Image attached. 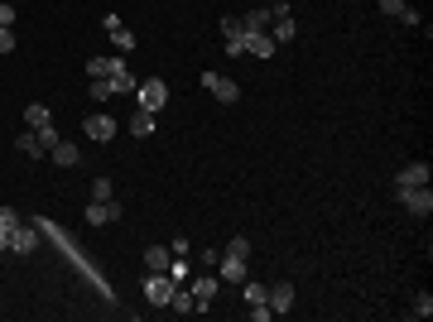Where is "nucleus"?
Here are the masks:
<instances>
[{
	"instance_id": "obj_34",
	"label": "nucleus",
	"mask_w": 433,
	"mask_h": 322,
	"mask_svg": "<svg viewBox=\"0 0 433 322\" xmlns=\"http://www.w3.org/2000/svg\"><path fill=\"white\" fill-rule=\"evenodd\" d=\"M0 10H5V0H0Z\"/></svg>"
},
{
	"instance_id": "obj_9",
	"label": "nucleus",
	"mask_w": 433,
	"mask_h": 322,
	"mask_svg": "<svg viewBox=\"0 0 433 322\" xmlns=\"http://www.w3.org/2000/svg\"><path fill=\"white\" fill-rule=\"evenodd\" d=\"M265 303H270V313H289V308H294V284L279 279L275 289H265Z\"/></svg>"
},
{
	"instance_id": "obj_27",
	"label": "nucleus",
	"mask_w": 433,
	"mask_h": 322,
	"mask_svg": "<svg viewBox=\"0 0 433 322\" xmlns=\"http://www.w3.org/2000/svg\"><path fill=\"white\" fill-rule=\"evenodd\" d=\"M221 34H226V39H241V34H246V24H241V19H231V15H226V19H221Z\"/></svg>"
},
{
	"instance_id": "obj_31",
	"label": "nucleus",
	"mask_w": 433,
	"mask_h": 322,
	"mask_svg": "<svg viewBox=\"0 0 433 322\" xmlns=\"http://www.w3.org/2000/svg\"><path fill=\"white\" fill-rule=\"evenodd\" d=\"M0 53H15V29L0 24Z\"/></svg>"
},
{
	"instance_id": "obj_3",
	"label": "nucleus",
	"mask_w": 433,
	"mask_h": 322,
	"mask_svg": "<svg viewBox=\"0 0 433 322\" xmlns=\"http://www.w3.org/2000/svg\"><path fill=\"white\" fill-rule=\"evenodd\" d=\"M400 193V207L405 212H414V216H429L433 212V193H429V183H414V188H395Z\"/></svg>"
},
{
	"instance_id": "obj_12",
	"label": "nucleus",
	"mask_w": 433,
	"mask_h": 322,
	"mask_svg": "<svg viewBox=\"0 0 433 322\" xmlns=\"http://www.w3.org/2000/svg\"><path fill=\"white\" fill-rule=\"evenodd\" d=\"M82 130H87V140L107 144L111 135H116V115H87V120H82Z\"/></svg>"
},
{
	"instance_id": "obj_28",
	"label": "nucleus",
	"mask_w": 433,
	"mask_h": 322,
	"mask_svg": "<svg viewBox=\"0 0 433 322\" xmlns=\"http://www.w3.org/2000/svg\"><path fill=\"white\" fill-rule=\"evenodd\" d=\"M231 255H241V260H250V240L246 236H231V245H226Z\"/></svg>"
},
{
	"instance_id": "obj_32",
	"label": "nucleus",
	"mask_w": 433,
	"mask_h": 322,
	"mask_svg": "<svg viewBox=\"0 0 433 322\" xmlns=\"http://www.w3.org/2000/svg\"><path fill=\"white\" fill-rule=\"evenodd\" d=\"M92 198H116V193H111V178H97V183H92Z\"/></svg>"
},
{
	"instance_id": "obj_24",
	"label": "nucleus",
	"mask_w": 433,
	"mask_h": 322,
	"mask_svg": "<svg viewBox=\"0 0 433 322\" xmlns=\"http://www.w3.org/2000/svg\"><path fill=\"white\" fill-rule=\"evenodd\" d=\"M107 82H111V92H116V97L135 92V77H130V73H120V77H107Z\"/></svg>"
},
{
	"instance_id": "obj_11",
	"label": "nucleus",
	"mask_w": 433,
	"mask_h": 322,
	"mask_svg": "<svg viewBox=\"0 0 433 322\" xmlns=\"http://www.w3.org/2000/svg\"><path fill=\"white\" fill-rule=\"evenodd\" d=\"M87 73H92V77H120V73H130V68H125L120 53H111V58H87Z\"/></svg>"
},
{
	"instance_id": "obj_19",
	"label": "nucleus",
	"mask_w": 433,
	"mask_h": 322,
	"mask_svg": "<svg viewBox=\"0 0 433 322\" xmlns=\"http://www.w3.org/2000/svg\"><path fill=\"white\" fill-rule=\"evenodd\" d=\"M15 149H19V154H29V159H39V154H44V144H39V130H24V135L15 140Z\"/></svg>"
},
{
	"instance_id": "obj_33",
	"label": "nucleus",
	"mask_w": 433,
	"mask_h": 322,
	"mask_svg": "<svg viewBox=\"0 0 433 322\" xmlns=\"http://www.w3.org/2000/svg\"><path fill=\"white\" fill-rule=\"evenodd\" d=\"M5 250H10V231H0V255H5Z\"/></svg>"
},
{
	"instance_id": "obj_8",
	"label": "nucleus",
	"mask_w": 433,
	"mask_h": 322,
	"mask_svg": "<svg viewBox=\"0 0 433 322\" xmlns=\"http://www.w3.org/2000/svg\"><path fill=\"white\" fill-rule=\"evenodd\" d=\"M217 284H221L217 274H198V279H193V289H188V294H193V303H198V313H208V303L217 299Z\"/></svg>"
},
{
	"instance_id": "obj_29",
	"label": "nucleus",
	"mask_w": 433,
	"mask_h": 322,
	"mask_svg": "<svg viewBox=\"0 0 433 322\" xmlns=\"http://www.w3.org/2000/svg\"><path fill=\"white\" fill-rule=\"evenodd\" d=\"M107 97H116V92H111L107 77H97V82H92V102H107Z\"/></svg>"
},
{
	"instance_id": "obj_13",
	"label": "nucleus",
	"mask_w": 433,
	"mask_h": 322,
	"mask_svg": "<svg viewBox=\"0 0 433 322\" xmlns=\"http://www.w3.org/2000/svg\"><path fill=\"white\" fill-rule=\"evenodd\" d=\"M34 245H39V231H34V226H15V231H10V250H15V255H29Z\"/></svg>"
},
{
	"instance_id": "obj_26",
	"label": "nucleus",
	"mask_w": 433,
	"mask_h": 322,
	"mask_svg": "<svg viewBox=\"0 0 433 322\" xmlns=\"http://www.w3.org/2000/svg\"><path fill=\"white\" fill-rule=\"evenodd\" d=\"M409 313H414V318H429V313H433V294H419V299H414V308H409Z\"/></svg>"
},
{
	"instance_id": "obj_18",
	"label": "nucleus",
	"mask_w": 433,
	"mask_h": 322,
	"mask_svg": "<svg viewBox=\"0 0 433 322\" xmlns=\"http://www.w3.org/2000/svg\"><path fill=\"white\" fill-rule=\"evenodd\" d=\"M130 135H140V140L154 135V111H135V115H130Z\"/></svg>"
},
{
	"instance_id": "obj_23",
	"label": "nucleus",
	"mask_w": 433,
	"mask_h": 322,
	"mask_svg": "<svg viewBox=\"0 0 433 322\" xmlns=\"http://www.w3.org/2000/svg\"><path fill=\"white\" fill-rule=\"evenodd\" d=\"M39 144H44V154H48L53 144H63V135H58V125H44V130H39Z\"/></svg>"
},
{
	"instance_id": "obj_30",
	"label": "nucleus",
	"mask_w": 433,
	"mask_h": 322,
	"mask_svg": "<svg viewBox=\"0 0 433 322\" xmlns=\"http://www.w3.org/2000/svg\"><path fill=\"white\" fill-rule=\"evenodd\" d=\"M19 226V212L15 207H0V231H15Z\"/></svg>"
},
{
	"instance_id": "obj_22",
	"label": "nucleus",
	"mask_w": 433,
	"mask_h": 322,
	"mask_svg": "<svg viewBox=\"0 0 433 322\" xmlns=\"http://www.w3.org/2000/svg\"><path fill=\"white\" fill-rule=\"evenodd\" d=\"M241 24H246V29H270V10H250Z\"/></svg>"
},
{
	"instance_id": "obj_20",
	"label": "nucleus",
	"mask_w": 433,
	"mask_h": 322,
	"mask_svg": "<svg viewBox=\"0 0 433 322\" xmlns=\"http://www.w3.org/2000/svg\"><path fill=\"white\" fill-rule=\"evenodd\" d=\"M169 308H174V313H198V303H193V294H188L183 284L174 289V299H169Z\"/></svg>"
},
{
	"instance_id": "obj_7",
	"label": "nucleus",
	"mask_w": 433,
	"mask_h": 322,
	"mask_svg": "<svg viewBox=\"0 0 433 322\" xmlns=\"http://www.w3.org/2000/svg\"><path fill=\"white\" fill-rule=\"evenodd\" d=\"M241 44H246V53H255V58H270V53L279 48V44L270 39V29H246V34H241Z\"/></svg>"
},
{
	"instance_id": "obj_15",
	"label": "nucleus",
	"mask_w": 433,
	"mask_h": 322,
	"mask_svg": "<svg viewBox=\"0 0 433 322\" xmlns=\"http://www.w3.org/2000/svg\"><path fill=\"white\" fill-rule=\"evenodd\" d=\"M24 120H29V130H44V125H53V111L44 102H34V106H24Z\"/></svg>"
},
{
	"instance_id": "obj_4",
	"label": "nucleus",
	"mask_w": 433,
	"mask_h": 322,
	"mask_svg": "<svg viewBox=\"0 0 433 322\" xmlns=\"http://www.w3.org/2000/svg\"><path fill=\"white\" fill-rule=\"evenodd\" d=\"M203 87L212 92L217 102H226V106H231V102H241V87H236L231 77H221V73H203Z\"/></svg>"
},
{
	"instance_id": "obj_14",
	"label": "nucleus",
	"mask_w": 433,
	"mask_h": 322,
	"mask_svg": "<svg viewBox=\"0 0 433 322\" xmlns=\"http://www.w3.org/2000/svg\"><path fill=\"white\" fill-rule=\"evenodd\" d=\"M48 159H53L58 169H73L82 154H77V144H68V140H63V144H53V149H48Z\"/></svg>"
},
{
	"instance_id": "obj_10",
	"label": "nucleus",
	"mask_w": 433,
	"mask_h": 322,
	"mask_svg": "<svg viewBox=\"0 0 433 322\" xmlns=\"http://www.w3.org/2000/svg\"><path fill=\"white\" fill-rule=\"evenodd\" d=\"M433 169L424 164V159H414V164H405L400 173H395V188H414V183H429Z\"/></svg>"
},
{
	"instance_id": "obj_21",
	"label": "nucleus",
	"mask_w": 433,
	"mask_h": 322,
	"mask_svg": "<svg viewBox=\"0 0 433 322\" xmlns=\"http://www.w3.org/2000/svg\"><path fill=\"white\" fill-rule=\"evenodd\" d=\"M241 289H246V303H265V284H255L250 274L241 279Z\"/></svg>"
},
{
	"instance_id": "obj_2",
	"label": "nucleus",
	"mask_w": 433,
	"mask_h": 322,
	"mask_svg": "<svg viewBox=\"0 0 433 322\" xmlns=\"http://www.w3.org/2000/svg\"><path fill=\"white\" fill-rule=\"evenodd\" d=\"M140 289H145V299H149L154 308H169V299H174V289H178V284H174V279H169L164 269H149Z\"/></svg>"
},
{
	"instance_id": "obj_1",
	"label": "nucleus",
	"mask_w": 433,
	"mask_h": 322,
	"mask_svg": "<svg viewBox=\"0 0 433 322\" xmlns=\"http://www.w3.org/2000/svg\"><path fill=\"white\" fill-rule=\"evenodd\" d=\"M135 97H140V111H164V102H169V82L164 77H145V82H135Z\"/></svg>"
},
{
	"instance_id": "obj_25",
	"label": "nucleus",
	"mask_w": 433,
	"mask_h": 322,
	"mask_svg": "<svg viewBox=\"0 0 433 322\" xmlns=\"http://www.w3.org/2000/svg\"><path fill=\"white\" fill-rule=\"evenodd\" d=\"M135 44H140V39H135V34H130V29H125V24H120V29H116V48H120V53H130V48H135Z\"/></svg>"
},
{
	"instance_id": "obj_17",
	"label": "nucleus",
	"mask_w": 433,
	"mask_h": 322,
	"mask_svg": "<svg viewBox=\"0 0 433 322\" xmlns=\"http://www.w3.org/2000/svg\"><path fill=\"white\" fill-rule=\"evenodd\" d=\"M380 10L395 15V19H405V24H419V15L409 10V0H380Z\"/></svg>"
},
{
	"instance_id": "obj_5",
	"label": "nucleus",
	"mask_w": 433,
	"mask_h": 322,
	"mask_svg": "<svg viewBox=\"0 0 433 322\" xmlns=\"http://www.w3.org/2000/svg\"><path fill=\"white\" fill-rule=\"evenodd\" d=\"M250 269H246V260L241 255H231V250H221V260H217V279L221 284H241Z\"/></svg>"
},
{
	"instance_id": "obj_6",
	"label": "nucleus",
	"mask_w": 433,
	"mask_h": 322,
	"mask_svg": "<svg viewBox=\"0 0 433 322\" xmlns=\"http://www.w3.org/2000/svg\"><path fill=\"white\" fill-rule=\"evenodd\" d=\"M107 221H120V202H116V198H92L87 226H107Z\"/></svg>"
},
{
	"instance_id": "obj_16",
	"label": "nucleus",
	"mask_w": 433,
	"mask_h": 322,
	"mask_svg": "<svg viewBox=\"0 0 433 322\" xmlns=\"http://www.w3.org/2000/svg\"><path fill=\"white\" fill-rule=\"evenodd\" d=\"M169 260H174L169 245H149V250H145V265H149V269H164V274H169Z\"/></svg>"
}]
</instances>
